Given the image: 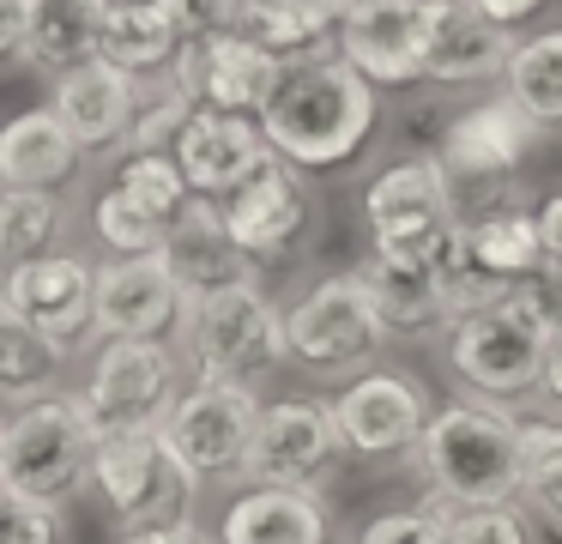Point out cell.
<instances>
[{"label": "cell", "instance_id": "cell-1", "mask_svg": "<svg viewBox=\"0 0 562 544\" xmlns=\"http://www.w3.org/2000/svg\"><path fill=\"white\" fill-rule=\"evenodd\" d=\"M381 85L369 73H357L339 48L321 55H296L279 67L267 103H260V127L279 145V157L303 176H327L363 157V145L375 140V103Z\"/></svg>", "mask_w": 562, "mask_h": 544}, {"label": "cell", "instance_id": "cell-2", "mask_svg": "<svg viewBox=\"0 0 562 544\" xmlns=\"http://www.w3.org/2000/svg\"><path fill=\"white\" fill-rule=\"evenodd\" d=\"M412 466L436 508L520 502V411L477 393L448 399L429 418Z\"/></svg>", "mask_w": 562, "mask_h": 544}, {"label": "cell", "instance_id": "cell-3", "mask_svg": "<svg viewBox=\"0 0 562 544\" xmlns=\"http://www.w3.org/2000/svg\"><path fill=\"white\" fill-rule=\"evenodd\" d=\"M550 326H557V302L532 278V285H514L490 309L460 314L441 333V363H448L460 393L496 399V406H520V399L544 393Z\"/></svg>", "mask_w": 562, "mask_h": 544}, {"label": "cell", "instance_id": "cell-4", "mask_svg": "<svg viewBox=\"0 0 562 544\" xmlns=\"http://www.w3.org/2000/svg\"><path fill=\"white\" fill-rule=\"evenodd\" d=\"M182 357L206 381L267 387L279 369H291V309L272 302L267 278L231 285L218 297H200L194 314H188Z\"/></svg>", "mask_w": 562, "mask_h": 544}, {"label": "cell", "instance_id": "cell-5", "mask_svg": "<svg viewBox=\"0 0 562 544\" xmlns=\"http://www.w3.org/2000/svg\"><path fill=\"white\" fill-rule=\"evenodd\" d=\"M98 442L103 435L86 418L79 393H49L37 406L7 411V423H0V490L67 508L79 490H91Z\"/></svg>", "mask_w": 562, "mask_h": 544}, {"label": "cell", "instance_id": "cell-6", "mask_svg": "<svg viewBox=\"0 0 562 544\" xmlns=\"http://www.w3.org/2000/svg\"><path fill=\"white\" fill-rule=\"evenodd\" d=\"M387 338L393 333L357 266L351 273H321L291 302V369H303L308 381H351L369 363H381Z\"/></svg>", "mask_w": 562, "mask_h": 544}, {"label": "cell", "instance_id": "cell-7", "mask_svg": "<svg viewBox=\"0 0 562 544\" xmlns=\"http://www.w3.org/2000/svg\"><path fill=\"white\" fill-rule=\"evenodd\" d=\"M194 369H188L182 345L170 338H103L98 357L79 375V406L98 423V435H127V430H164L176 399L188 393Z\"/></svg>", "mask_w": 562, "mask_h": 544}, {"label": "cell", "instance_id": "cell-8", "mask_svg": "<svg viewBox=\"0 0 562 544\" xmlns=\"http://www.w3.org/2000/svg\"><path fill=\"white\" fill-rule=\"evenodd\" d=\"M460 181L441 164V152H417L387 164L375 181L363 188V224H369V248L393 254V260H417L436 266L448 236L460 230Z\"/></svg>", "mask_w": 562, "mask_h": 544}, {"label": "cell", "instance_id": "cell-9", "mask_svg": "<svg viewBox=\"0 0 562 544\" xmlns=\"http://www.w3.org/2000/svg\"><path fill=\"white\" fill-rule=\"evenodd\" d=\"M260 387L248 381H206L194 375L188 393L176 399V411L164 418V442L182 459V471L200 490H231L248 484V454H255L260 430Z\"/></svg>", "mask_w": 562, "mask_h": 544}, {"label": "cell", "instance_id": "cell-10", "mask_svg": "<svg viewBox=\"0 0 562 544\" xmlns=\"http://www.w3.org/2000/svg\"><path fill=\"white\" fill-rule=\"evenodd\" d=\"M91 496L103 502L115 532H139V526L194 520L206 490L182 471V459L170 454L164 430H127V435H103L98 442Z\"/></svg>", "mask_w": 562, "mask_h": 544}, {"label": "cell", "instance_id": "cell-11", "mask_svg": "<svg viewBox=\"0 0 562 544\" xmlns=\"http://www.w3.org/2000/svg\"><path fill=\"white\" fill-rule=\"evenodd\" d=\"M351 459L333 399L284 393L260 406L255 454H248V484H291V490H327L339 466Z\"/></svg>", "mask_w": 562, "mask_h": 544}, {"label": "cell", "instance_id": "cell-12", "mask_svg": "<svg viewBox=\"0 0 562 544\" xmlns=\"http://www.w3.org/2000/svg\"><path fill=\"white\" fill-rule=\"evenodd\" d=\"M333 411H339V430L351 459L363 466H393V459H412L417 442H424L429 418V387L417 381L412 369H393V363H369L363 375L339 381L333 393Z\"/></svg>", "mask_w": 562, "mask_h": 544}, {"label": "cell", "instance_id": "cell-13", "mask_svg": "<svg viewBox=\"0 0 562 544\" xmlns=\"http://www.w3.org/2000/svg\"><path fill=\"white\" fill-rule=\"evenodd\" d=\"M0 314L37 326L43 338L79 351L98 333V266L74 248L37 254V260H13L7 266V290H0Z\"/></svg>", "mask_w": 562, "mask_h": 544}, {"label": "cell", "instance_id": "cell-14", "mask_svg": "<svg viewBox=\"0 0 562 544\" xmlns=\"http://www.w3.org/2000/svg\"><path fill=\"white\" fill-rule=\"evenodd\" d=\"M441 12H448V0H363V7L339 12V55L357 73H369L381 91L417 85L429 79Z\"/></svg>", "mask_w": 562, "mask_h": 544}, {"label": "cell", "instance_id": "cell-15", "mask_svg": "<svg viewBox=\"0 0 562 544\" xmlns=\"http://www.w3.org/2000/svg\"><path fill=\"white\" fill-rule=\"evenodd\" d=\"M188 314H194V297L176 278L164 248L110 254L98 266V333L103 338H170V345H182Z\"/></svg>", "mask_w": 562, "mask_h": 544}, {"label": "cell", "instance_id": "cell-16", "mask_svg": "<svg viewBox=\"0 0 562 544\" xmlns=\"http://www.w3.org/2000/svg\"><path fill=\"white\" fill-rule=\"evenodd\" d=\"M279 67L284 60L272 55V48H260L248 31L224 24V31L188 36L176 67H170V79L182 85L200 109H243V115H260Z\"/></svg>", "mask_w": 562, "mask_h": 544}, {"label": "cell", "instance_id": "cell-17", "mask_svg": "<svg viewBox=\"0 0 562 544\" xmlns=\"http://www.w3.org/2000/svg\"><path fill=\"white\" fill-rule=\"evenodd\" d=\"M538 133L544 127L502 91V97H490V103H472L465 115H453L448 127H441L436 152H441V164L453 169L460 188H508V181L520 176V164H526Z\"/></svg>", "mask_w": 562, "mask_h": 544}, {"label": "cell", "instance_id": "cell-18", "mask_svg": "<svg viewBox=\"0 0 562 544\" xmlns=\"http://www.w3.org/2000/svg\"><path fill=\"white\" fill-rule=\"evenodd\" d=\"M176 157H182L194 193L231 200L243 181H255L267 164H279V145L267 140L260 115H243V109H194L182 140H176Z\"/></svg>", "mask_w": 562, "mask_h": 544}, {"label": "cell", "instance_id": "cell-19", "mask_svg": "<svg viewBox=\"0 0 562 544\" xmlns=\"http://www.w3.org/2000/svg\"><path fill=\"white\" fill-rule=\"evenodd\" d=\"M308 218H315V200H308V188H303V169H291L284 157L267 164L255 181H243V188L224 200L231 236L243 242L260 266L291 260L296 242L308 236Z\"/></svg>", "mask_w": 562, "mask_h": 544}, {"label": "cell", "instance_id": "cell-20", "mask_svg": "<svg viewBox=\"0 0 562 544\" xmlns=\"http://www.w3.org/2000/svg\"><path fill=\"white\" fill-rule=\"evenodd\" d=\"M218 544H333L327 490H291V484H236L218 508Z\"/></svg>", "mask_w": 562, "mask_h": 544}, {"label": "cell", "instance_id": "cell-21", "mask_svg": "<svg viewBox=\"0 0 562 544\" xmlns=\"http://www.w3.org/2000/svg\"><path fill=\"white\" fill-rule=\"evenodd\" d=\"M139 85L146 79H134L127 67L91 55V60H79V67L55 73L49 103H55V115L86 140V152H110V145H122L127 133H134V121H139V103H146Z\"/></svg>", "mask_w": 562, "mask_h": 544}, {"label": "cell", "instance_id": "cell-22", "mask_svg": "<svg viewBox=\"0 0 562 544\" xmlns=\"http://www.w3.org/2000/svg\"><path fill=\"white\" fill-rule=\"evenodd\" d=\"M164 254H170L176 278L188 285V297H194V302L200 297H218V290H231V285H255V278L267 273V266H260L255 254L231 236V224H224V200H206V193L176 218Z\"/></svg>", "mask_w": 562, "mask_h": 544}, {"label": "cell", "instance_id": "cell-23", "mask_svg": "<svg viewBox=\"0 0 562 544\" xmlns=\"http://www.w3.org/2000/svg\"><path fill=\"white\" fill-rule=\"evenodd\" d=\"M369 297H375L381 321H387L393 338L405 345H424V338H441L453 326V309H448V290H441L436 266H417V260H393V254L369 248L357 260Z\"/></svg>", "mask_w": 562, "mask_h": 544}, {"label": "cell", "instance_id": "cell-24", "mask_svg": "<svg viewBox=\"0 0 562 544\" xmlns=\"http://www.w3.org/2000/svg\"><path fill=\"white\" fill-rule=\"evenodd\" d=\"M86 164V140L49 109H25L0 133V188H67Z\"/></svg>", "mask_w": 562, "mask_h": 544}, {"label": "cell", "instance_id": "cell-25", "mask_svg": "<svg viewBox=\"0 0 562 544\" xmlns=\"http://www.w3.org/2000/svg\"><path fill=\"white\" fill-rule=\"evenodd\" d=\"M460 236L472 242L477 260H484L496 278H508V285H532V278H544V266H550L544 230H538V206L514 200V193L490 200L484 212H465Z\"/></svg>", "mask_w": 562, "mask_h": 544}, {"label": "cell", "instance_id": "cell-26", "mask_svg": "<svg viewBox=\"0 0 562 544\" xmlns=\"http://www.w3.org/2000/svg\"><path fill=\"white\" fill-rule=\"evenodd\" d=\"M514 43H520V36L490 24L472 0H448L436 48H429V79L436 85H490V79L508 73Z\"/></svg>", "mask_w": 562, "mask_h": 544}, {"label": "cell", "instance_id": "cell-27", "mask_svg": "<svg viewBox=\"0 0 562 544\" xmlns=\"http://www.w3.org/2000/svg\"><path fill=\"white\" fill-rule=\"evenodd\" d=\"M236 31H248L279 60L321 55V48H339V7L333 0H243Z\"/></svg>", "mask_w": 562, "mask_h": 544}, {"label": "cell", "instance_id": "cell-28", "mask_svg": "<svg viewBox=\"0 0 562 544\" xmlns=\"http://www.w3.org/2000/svg\"><path fill=\"white\" fill-rule=\"evenodd\" d=\"M67 363H74L67 345L43 338L37 326L13 321V314H0V406L7 411L67 393Z\"/></svg>", "mask_w": 562, "mask_h": 544}, {"label": "cell", "instance_id": "cell-29", "mask_svg": "<svg viewBox=\"0 0 562 544\" xmlns=\"http://www.w3.org/2000/svg\"><path fill=\"white\" fill-rule=\"evenodd\" d=\"M188 31L176 24L170 7H110L103 12V60L127 67L134 79H164L182 55Z\"/></svg>", "mask_w": 562, "mask_h": 544}, {"label": "cell", "instance_id": "cell-30", "mask_svg": "<svg viewBox=\"0 0 562 544\" xmlns=\"http://www.w3.org/2000/svg\"><path fill=\"white\" fill-rule=\"evenodd\" d=\"M502 91L538 121V127H562V24L532 31L514 43V60L502 73Z\"/></svg>", "mask_w": 562, "mask_h": 544}, {"label": "cell", "instance_id": "cell-31", "mask_svg": "<svg viewBox=\"0 0 562 544\" xmlns=\"http://www.w3.org/2000/svg\"><path fill=\"white\" fill-rule=\"evenodd\" d=\"M74 230L61 188H0V248L7 260H37L55 254Z\"/></svg>", "mask_w": 562, "mask_h": 544}, {"label": "cell", "instance_id": "cell-32", "mask_svg": "<svg viewBox=\"0 0 562 544\" xmlns=\"http://www.w3.org/2000/svg\"><path fill=\"white\" fill-rule=\"evenodd\" d=\"M103 0H37V36H31V67L67 73L103 48Z\"/></svg>", "mask_w": 562, "mask_h": 544}, {"label": "cell", "instance_id": "cell-33", "mask_svg": "<svg viewBox=\"0 0 562 544\" xmlns=\"http://www.w3.org/2000/svg\"><path fill=\"white\" fill-rule=\"evenodd\" d=\"M520 502L562 539V411L520 418Z\"/></svg>", "mask_w": 562, "mask_h": 544}, {"label": "cell", "instance_id": "cell-34", "mask_svg": "<svg viewBox=\"0 0 562 544\" xmlns=\"http://www.w3.org/2000/svg\"><path fill=\"white\" fill-rule=\"evenodd\" d=\"M115 181H122L139 206H151L170 230H176V218L200 200L176 152H122V157H115Z\"/></svg>", "mask_w": 562, "mask_h": 544}, {"label": "cell", "instance_id": "cell-35", "mask_svg": "<svg viewBox=\"0 0 562 544\" xmlns=\"http://www.w3.org/2000/svg\"><path fill=\"white\" fill-rule=\"evenodd\" d=\"M91 224H98V242L110 254H146V248H164V242H170V224H164L151 206H139L122 181H110V188L98 193Z\"/></svg>", "mask_w": 562, "mask_h": 544}, {"label": "cell", "instance_id": "cell-36", "mask_svg": "<svg viewBox=\"0 0 562 544\" xmlns=\"http://www.w3.org/2000/svg\"><path fill=\"white\" fill-rule=\"evenodd\" d=\"M436 278H441V290H448V309H453V321L460 314H472V309H490V302H502L508 297V278H496L484 260L472 254V242L453 230L448 236V248H441V260H436Z\"/></svg>", "mask_w": 562, "mask_h": 544}, {"label": "cell", "instance_id": "cell-37", "mask_svg": "<svg viewBox=\"0 0 562 544\" xmlns=\"http://www.w3.org/2000/svg\"><path fill=\"white\" fill-rule=\"evenodd\" d=\"M544 520L526 502H484V508H448V544H544Z\"/></svg>", "mask_w": 562, "mask_h": 544}, {"label": "cell", "instance_id": "cell-38", "mask_svg": "<svg viewBox=\"0 0 562 544\" xmlns=\"http://www.w3.org/2000/svg\"><path fill=\"white\" fill-rule=\"evenodd\" d=\"M194 97L182 91V85L164 73L158 79V91L139 103V121H134V133L122 140V152H176V140H182V127H188V115H194Z\"/></svg>", "mask_w": 562, "mask_h": 544}, {"label": "cell", "instance_id": "cell-39", "mask_svg": "<svg viewBox=\"0 0 562 544\" xmlns=\"http://www.w3.org/2000/svg\"><path fill=\"white\" fill-rule=\"evenodd\" d=\"M345 544H448V508L417 496L412 508H381Z\"/></svg>", "mask_w": 562, "mask_h": 544}, {"label": "cell", "instance_id": "cell-40", "mask_svg": "<svg viewBox=\"0 0 562 544\" xmlns=\"http://www.w3.org/2000/svg\"><path fill=\"white\" fill-rule=\"evenodd\" d=\"M0 544H67V508L7 496V532H0Z\"/></svg>", "mask_w": 562, "mask_h": 544}, {"label": "cell", "instance_id": "cell-41", "mask_svg": "<svg viewBox=\"0 0 562 544\" xmlns=\"http://www.w3.org/2000/svg\"><path fill=\"white\" fill-rule=\"evenodd\" d=\"M31 36H37V0H0V55L31 60Z\"/></svg>", "mask_w": 562, "mask_h": 544}, {"label": "cell", "instance_id": "cell-42", "mask_svg": "<svg viewBox=\"0 0 562 544\" xmlns=\"http://www.w3.org/2000/svg\"><path fill=\"white\" fill-rule=\"evenodd\" d=\"M164 7L176 12V24H182L188 36H206V31L236 24V7H243V0H164Z\"/></svg>", "mask_w": 562, "mask_h": 544}, {"label": "cell", "instance_id": "cell-43", "mask_svg": "<svg viewBox=\"0 0 562 544\" xmlns=\"http://www.w3.org/2000/svg\"><path fill=\"white\" fill-rule=\"evenodd\" d=\"M115 544H218L206 526L194 520H170V526H139V532H115Z\"/></svg>", "mask_w": 562, "mask_h": 544}, {"label": "cell", "instance_id": "cell-44", "mask_svg": "<svg viewBox=\"0 0 562 544\" xmlns=\"http://www.w3.org/2000/svg\"><path fill=\"white\" fill-rule=\"evenodd\" d=\"M472 7L484 12L490 24H502V31H514V36H520V24H532L538 12L550 7V0H472Z\"/></svg>", "mask_w": 562, "mask_h": 544}, {"label": "cell", "instance_id": "cell-45", "mask_svg": "<svg viewBox=\"0 0 562 544\" xmlns=\"http://www.w3.org/2000/svg\"><path fill=\"white\" fill-rule=\"evenodd\" d=\"M538 230H544V254H550V266H557L562 260V188L538 200Z\"/></svg>", "mask_w": 562, "mask_h": 544}, {"label": "cell", "instance_id": "cell-46", "mask_svg": "<svg viewBox=\"0 0 562 544\" xmlns=\"http://www.w3.org/2000/svg\"><path fill=\"white\" fill-rule=\"evenodd\" d=\"M544 399L562 411V309H557V326H550V363H544Z\"/></svg>", "mask_w": 562, "mask_h": 544}, {"label": "cell", "instance_id": "cell-47", "mask_svg": "<svg viewBox=\"0 0 562 544\" xmlns=\"http://www.w3.org/2000/svg\"><path fill=\"white\" fill-rule=\"evenodd\" d=\"M103 7H164V0H103Z\"/></svg>", "mask_w": 562, "mask_h": 544}, {"label": "cell", "instance_id": "cell-48", "mask_svg": "<svg viewBox=\"0 0 562 544\" xmlns=\"http://www.w3.org/2000/svg\"><path fill=\"white\" fill-rule=\"evenodd\" d=\"M333 7H339V12H351V7H363V0H333Z\"/></svg>", "mask_w": 562, "mask_h": 544}]
</instances>
